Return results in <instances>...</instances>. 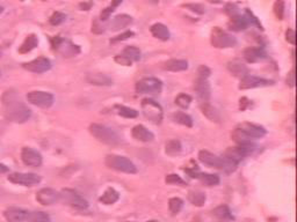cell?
Segmentation results:
<instances>
[{
  "label": "cell",
  "mask_w": 297,
  "mask_h": 222,
  "mask_svg": "<svg viewBox=\"0 0 297 222\" xmlns=\"http://www.w3.org/2000/svg\"><path fill=\"white\" fill-rule=\"evenodd\" d=\"M244 58L247 63H257L265 58V52L259 48H247L244 50Z\"/></svg>",
  "instance_id": "cell-26"
},
{
  "label": "cell",
  "mask_w": 297,
  "mask_h": 222,
  "mask_svg": "<svg viewBox=\"0 0 297 222\" xmlns=\"http://www.w3.org/2000/svg\"><path fill=\"white\" fill-rule=\"evenodd\" d=\"M122 2V0H113V2H112V5L114 6V7H118L119 5H120Z\"/></svg>",
  "instance_id": "cell-52"
},
{
  "label": "cell",
  "mask_w": 297,
  "mask_h": 222,
  "mask_svg": "<svg viewBox=\"0 0 297 222\" xmlns=\"http://www.w3.org/2000/svg\"><path fill=\"white\" fill-rule=\"evenodd\" d=\"M210 1H219V0H210Z\"/></svg>",
  "instance_id": "cell-55"
},
{
  "label": "cell",
  "mask_w": 297,
  "mask_h": 222,
  "mask_svg": "<svg viewBox=\"0 0 297 222\" xmlns=\"http://www.w3.org/2000/svg\"><path fill=\"white\" fill-rule=\"evenodd\" d=\"M39 44V39L35 35H29L27 36L26 39L23 41V43L21 44V47L19 49L20 53H28L29 51H32L33 49H35Z\"/></svg>",
  "instance_id": "cell-28"
},
{
  "label": "cell",
  "mask_w": 297,
  "mask_h": 222,
  "mask_svg": "<svg viewBox=\"0 0 297 222\" xmlns=\"http://www.w3.org/2000/svg\"><path fill=\"white\" fill-rule=\"evenodd\" d=\"M165 182H166L167 184H171V185H186L185 181H183L180 176H178L176 174L167 175L166 177H165Z\"/></svg>",
  "instance_id": "cell-42"
},
{
  "label": "cell",
  "mask_w": 297,
  "mask_h": 222,
  "mask_svg": "<svg viewBox=\"0 0 297 222\" xmlns=\"http://www.w3.org/2000/svg\"><path fill=\"white\" fill-rule=\"evenodd\" d=\"M2 11H4V8H2V6H0V14L2 13Z\"/></svg>",
  "instance_id": "cell-53"
},
{
  "label": "cell",
  "mask_w": 297,
  "mask_h": 222,
  "mask_svg": "<svg viewBox=\"0 0 297 222\" xmlns=\"http://www.w3.org/2000/svg\"><path fill=\"white\" fill-rule=\"evenodd\" d=\"M8 181L13 184L23 185V187H33L41 182V176L33 172H13L8 176Z\"/></svg>",
  "instance_id": "cell-10"
},
{
  "label": "cell",
  "mask_w": 297,
  "mask_h": 222,
  "mask_svg": "<svg viewBox=\"0 0 297 222\" xmlns=\"http://www.w3.org/2000/svg\"><path fill=\"white\" fill-rule=\"evenodd\" d=\"M115 8H116V7H114V6L110 5V6H108V7H107V8H105V10H102V12H101V14H100V20H101V21L108 20V19H109V17H110V14H112L113 12L115 11Z\"/></svg>",
  "instance_id": "cell-44"
},
{
  "label": "cell",
  "mask_w": 297,
  "mask_h": 222,
  "mask_svg": "<svg viewBox=\"0 0 297 222\" xmlns=\"http://www.w3.org/2000/svg\"><path fill=\"white\" fill-rule=\"evenodd\" d=\"M1 54H2V52H1V51H0V58H1Z\"/></svg>",
  "instance_id": "cell-56"
},
{
  "label": "cell",
  "mask_w": 297,
  "mask_h": 222,
  "mask_svg": "<svg viewBox=\"0 0 297 222\" xmlns=\"http://www.w3.org/2000/svg\"><path fill=\"white\" fill-rule=\"evenodd\" d=\"M142 111L144 117L154 124H160L163 120V108L160 104L151 99H144L142 101Z\"/></svg>",
  "instance_id": "cell-5"
},
{
  "label": "cell",
  "mask_w": 297,
  "mask_h": 222,
  "mask_svg": "<svg viewBox=\"0 0 297 222\" xmlns=\"http://www.w3.org/2000/svg\"><path fill=\"white\" fill-rule=\"evenodd\" d=\"M183 206V200L178 198V197H174V198H171L168 200V209L170 212L172 213L173 215H176L182 209Z\"/></svg>",
  "instance_id": "cell-38"
},
{
  "label": "cell",
  "mask_w": 297,
  "mask_h": 222,
  "mask_svg": "<svg viewBox=\"0 0 297 222\" xmlns=\"http://www.w3.org/2000/svg\"><path fill=\"white\" fill-rule=\"evenodd\" d=\"M5 116L8 120L14 123H24L32 116V111L26 104L13 95V93L6 92L2 97Z\"/></svg>",
  "instance_id": "cell-1"
},
{
  "label": "cell",
  "mask_w": 297,
  "mask_h": 222,
  "mask_svg": "<svg viewBox=\"0 0 297 222\" xmlns=\"http://www.w3.org/2000/svg\"><path fill=\"white\" fill-rule=\"evenodd\" d=\"M225 12L229 15H230V17H235V15L238 14V8L236 7L235 5L228 4V5H226V7H225Z\"/></svg>",
  "instance_id": "cell-49"
},
{
  "label": "cell",
  "mask_w": 297,
  "mask_h": 222,
  "mask_svg": "<svg viewBox=\"0 0 297 222\" xmlns=\"http://www.w3.org/2000/svg\"><path fill=\"white\" fill-rule=\"evenodd\" d=\"M194 90H195V93H197L198 99V101H200L201 104H203V103H209L211 89H210L209 82H208L207 79L198 78V80L195 81V85H194Z\"/></svg>",
  "instance_id": "cell-14"
},
{
  "label": "cell",
  "mask_w": 297,
  "mask_h": 222,
  "mask_svg": "<svg viewBox=\"0 0 297 222\" xmlns=\"http://www.w3.org/2000/svg\"><path fill=\"white\" fill-rule=\"evenodd\" d=\"M131 22H133V17L127 14H120L112 20V22L109 24V28L113 32H116V30L123 29L125 27H128Z\"/></svg>",
  "instance_id": "cell-21"
},
{
  "label": "cell",
  "mask_w": 297,
  "mask_h": 222,
  "mask_svg": "<svg viewBox=\"0 0 297 222\" xmlns=\"http://www.w3.org/2000/svg\"><path fill=\"white\" fill-rule=\"evenodd\" d=\"M65 20H66L65 14L62 13V12H55V13L50 17V19H49V22L53 24V26H58V24L63 23Z\"/></svg>",
  "instance_id": "cell-40"
},
{
  "label": "cell",
  "mask_w": 297,
  "mask_h": 222,
  "mask_svg": "<svg viewBox=\"0 0 297 222\" xmlns=\"http://www.w3.org/2000/svg\"><path fill=\"white\" fill-rule=\"evenodd\" d=\"M211 44L218 49L234 48L235 45L237 44V39L232 35L224 32V30L216 27V28H214L213 32H211Z\"/></svg>",
  "instance_id": "cell-7"
},
{
  "label": "cell",
  "mask_w": 297,
  "mask_h": 222,
  "mask_svg": "<svg viewBox=\"0 0 297 222\" xmlns=\"http://www.w3.org/2000/svg\"><path fill=\"white\" fill-rule=\"evenodd\" d=\"M106 166L110 169H114L116 171L125 172V174H136L137 168L136 166L131 162L127 157L121 156V155L109 154L106 156Z\"/></svg>",
  "instance_id": "cell-4"
},
{
  "label": "cell",
  "mask_w": 297,
  "mask_h": 222,
  "mask_svg": "<svg viewBox=\"0 0 297 222\" xmlns=\"http://www.w3.org/2000/svg\"><path fill=\"white\" fill-rule=\"evenodd\" d=\"M163 89V82L157 78H144L136 84L139 94H159Z\"/></svg>",
  "instance_id": "cell-9"
},
{
  "label": "cell",
  "mask_w": 297,
  "mask_h": 222,
  "mask_svg": "<svg viewBox=\"0 0 297 222\" xmlns=\"http://www.w3.org/2000/svg\"><path fill=\"white\" fill-rule=\"evenodd\" d=\"M213 214L215 215L216 218L220 219V220H234L230 208L226 205H220L218 207H216L213 211Z\"/></svg>",
  "instance_id": "cell-31"
},
{
  "label": "cell",
  "mask_w": 297,
  "mask_h": 222,
  "mask_svg": "<svg viewBox=\"0 0 297 222\" xmlns=\"http://www.w3.org/2000/svg\"><path fill=\"white\" fill-rule=\"evenodd\" d=\"M51 43H53V48L55 50L64 57H72L80 52V49H79L78 45H75L67 39L60 38L59 36L51 39Z\"/></svg>",
  "instance_id": "cell-8"
},
{
  "label": "cell",
  "mask_w": 297,
  "mask_h": 222,
  "mask_svg": "<svg viewBox=\"0 0 297 222\" xmlns=\"http://www.w3.org/2000/svg\"><path fill=\"white\" fill-rule=\"evenodd\" d=\"M8 172V167H6L5 164H0V174H5Z\"/></svg>",
  "instance_id": "cell-51"
},
{
  "label": "cell",
  "mask_w": 297,
  "mask_h": 222,
  "mask_svg": "<svg viewBox=\"0 0 297 222\" xmlns=\"http://www.w3.org/2000/svg\"><path fill=\"white\" fill-rule=\"evenodd\" d=\"M28 213L26 209L20 207H8L4 211V218L8 222H23L27 220Z\"/></svg>",
  "instance_id": "cell-18"
},
{
  "label": "cell",
  "mask_w": 297,
  "mask_h": 222,
  "mask_svg": "<svg viewBox=\"0 0 297 222\" xmlns=\"http://www.w3.org/2000/svg\"><path fill=\"white\" fill-rule=\"evenodd\" d=\"M198 179H200V181L203 183L204 185H207V187H215L219 183V177L217 175L214 174H202V172H198Z\"/></svg>",
  "instance_id": "cell-32"
},
{
  "label": "cell",
  "mask_w": 297,
  "mask_h": 222,
  "mask_svg": "<svg viewBox=\"0 0 297 222\" xmlns=\"http://www.w3.org/2000/svg\"><path fill=\"white\" fill-rule=\"evenodd\" d=\"M274 82L272 80H267V79L254 77V75H245L244 78H241L240 84H239V89H252V88H259V87H267L272 86Z\"/></svg>",
  "instance_id": "cell-13"
},
{
  "label": "cell",
  "mask_w": 297,
  "mask_h": 222,
  "mask_svg": "<svg viewBox=\"0 0 297 222\" xmlns=\"http://www.w3.org/2000/svg\"><path fill=\"white\" fill-rule=\"evenodd\" d=\"M273 8H274L275 17H277L278 20H282L283 15H284V2H283V0H277Z\"/></svg>",
  "instance_id": "cell-41"
},
{
  "label": "cell",
  "mask_w": 297,
  "mask_h": 222,
  "mask_svg": "<svg viewBox=\"0 0 297 222\" xmlns=\"http://www.w3.org/2000/svg\"><path fill=\"white\" fill-rule=\"evenodd\" d=\"M186 8H188V10H191L192 12H195V13L198 14H203L204 12H206V7H204L203 5L200 4H188L185 5Z\"/></svg>",
  "instance_id": "cell-43"
},
{
  "label": "cell",
  "mask_w": 297,
  "mask_h": 222,
  "mask_svg": "<svg viewBox=\"0 0 297 222\" xmlns=\"http://www.w3.org/2000/svg\"><path fill=\"white\" fill-rule=\"evenodd\" d=\"M172 118L176 123L180 124V125L187 126V127L193 126L192 117L188 116V115L185 114V112H176V114L172 116Z\"/></svg>",
  "instance_id": "cell-36"
},
{
  "label": "cell",
  "mask_w": 297,
  "mask_h": 222,
  "mask_svg": "<svg viewBox=\"0 0 297 222\" xmlns=\"http://www.w3.org/2000/svg\"><path fill=\"white\" fill-rule=\"evenodd\" d=\"M238 129H239L250 140H252V139H260L266 136V130L264 127L256 125V124L252 123H241L240 125L238 126Z\"/></svg>",
  "instance_id": "cell-17"
},
{
  "label": "cell",
  "mask_w": 297,
  "mask_h": 222,
  "mask_svg": "<svg viewBox=\"0 0 297 222\" xmlns=\"http://www.w3.org/2000/svg\"><path fill=\"white\" fill-rule=\"evenodd\" d=\"M206 194H204L202 191H191L188 193V200L193 204L194 206H198V207H201V206L204 205L206 203Z\"/></svg>",
  "instance_id": "cell-29"
},
{
  "label": "cell",
  "mask_w": 297,
  "mask_h": 222,
  "mask_svg": "<svg viewBox=\"0 0 297 222\" xmlns=\"http://www.w3.org/2000/svg\"><path fill=\"white\" fill-rule=\"evenodd\" d=\"M150 32L154 35V37L160 39V41H168L171 37L170 30H168L167 27L163 23L152 24L151 28H150Z\"/></svg>",
  "instance_id": "cell-22"
},
{
  "label": "cell",
  "mask_w": 297,
  "mask_h": 222,
  "mask_svg": "<svg viewBox=\"0 0 297 222\" xmlns=\"http://www.w3.org/2000/svg\"><path fill=\"white\" fill-rule=\"evenodd\" d=\"M295 30L294 29H288L287 32H286V39L288 42H289L290 44H293V45H295V43H296V39H295Z\"/></svg>",
  "instance_id": "cell-47"
},
{
  "label": "cell",
  "mask_w": 297,
  "mask_h": 222,
  "mask_svg": "<svg viewBox=\"0 0 297 222\" xmlns=\"http://www.w3.org/2000/svg\"><path fill=\"white\" fill-rule=\"evenodd\" d=\"M131 135L136 140L142 141V142H150L155 139L154 133L150 132L145 126L143 125H136L131 131Z\"/></svg>",
  "instance_id": "cell-19"
},
{
  "label": "cell",
  "mask_w": 297,
  "mask_h": 222,
  "mask_svg": "<svg viewBox=\"0 0 297 222\" xmlns=\"http://www.w3.org/2000/svg\"><path fill=\"white\" fill-rule=\"evenodd\" d=\"M164 69L171 72H181L188 68V63L183 59H171L164 63Z\"/></svg>",
  "instance_id": "cell-25"
},
{
  "label": "cell",
  "mask_w": 297,
  "mask_h": 222,
  "mask_svg": "<svg viewBox=\"0 0 297 222\" xmlns=\"http://www.w3.org/2000/svg\"><path fill=\"white\" fill-rule=\"evenodd\" d=\"M228 69L230 71L231 74L240 79L249 74V68H246V65H244L243 63L239 62V60H232V62L229 63Z\"/></svg>",
  "instance_id": "cell-23"
},
{
  "label": "cell",
  "mask_w": 297,
  "mask_h": 222,
  "mask_svg": "<svg viewBox=\"0 0 297 222\" xmlns=\"http://www.w3.org/2000/svg\"><path fill=\"white\" fill-rule=\"evenodd\" d=\"M198 78L208 79V78H209V75H210V69L208 68L207 66L202 65V66H200V68H198Z\"/></svg>",
  "instance_id": "cell-46"
},
{
  "label": "cell",
  "mask_w": 297,
  "mask_h": 222,
  "mask_svg": "<svg viewBox=\"0 0 297 222\" xmlns=\"http://www.w3.org/2000/svg\"><path fill=\"white\" fill-rule=\"evenodd\" d=\"M87 81L94 86H112L113 80L108 75L102 74V73H90L87 75Z\"/></svg>",
  "instance_id": "cell-20"
},
{
  "label": "cell",
  "mask_w": 297,
  "mask_h": 222,
  "mask_svg": "<svg viewBox=\"0 0 297 222\" xmlns=\"http://www.w3.org/2000/svg\"><path fill=\"white\" fill-rule=\"evenodd\" d=\"M148 222H159L158 220H150V221H148Z\"/></svg>",
  "instance_id": "cell-54"
},
{
  "label": "cell",
  "mask_w": 297,
  "mask_h": 222,
  "mask_svg": "<svg viewBox=\"0 0 297 222\" xmlns=\"http://www.w3.org/2000/svg\"><path fill=\"white\" fill-rule=\"evenodd\" d=\"M21 160L28 167H40L42 164V155L30 147H24L21 151Z\"/></svg>",
  "instance_id": "cell-16"
},
{
  "label": "cell",
  "mask_w": 297,
  "mask_h": 222,
  "mask_svg": "<svg viewBox=\"0 0 297 222\" xmlns=\"http://www.w3.org/2000/svg\"><path fill=\"white\" fill-rule=\"evenodd\" d=\"M23 68L27 69V71L33 72V73H44L49 71L51 68V63L50 60L45 57H40V58H36L32 60V62L23 64Z\"/></svg>",
  "instance_id": "cell-15"
},
{
  "label": "cell",
  "mask_w": 297,
  "mask_h": 222,
  "mask_svg": "<svg viewBox=\"0 0 297 222\" xmlns=\"http://www.w3.org/2000/svg\"><path fill=\"white\" fill-rule=\"evenodd\" d=\"M114 109H115L116 114L120 115V116L124 117V118H136L137 116H139V112L135 110V109L128 108V106L115 105Z\"/></svg>",
  "instance_id": "cell-34"
},
{
  "label": "cell",
  "mask_w": 297,
  "mask_h": 222,
  "mask_svg": "<svg viewBox=\"0 0 297 222\" xmlns=\"http://www.w3.org/2000/svg\"><path fill=\"white\" fill-rule=\"evenodd\" d=\"M131 36H134V33L133 32H125L123 33V34L116 36V37H114L112 39V43H115V42H120V41H124V39H128L129 37H131Z\"/></svg>",
  "instance_id": "cell-45"
},
{
  "label": "cell",
  "mask_w": 297,
  "mask_h": 222,
  "mask_svg": "<svg viewBox=\"0 0 297 222\" xmlns=\"http://www.w3.org/2000/svg\"><path fill=\"white\" fill-rule=\"evenodd\" d=\"M27 100L40 108H50L54 104V95L47 92H30L27 94Z\"/></svg>",
  "instance_id": "cell-11"
},
{
  "label": "cell",
  "mask_w": 297,
  "mask_h": 222,
  "mask_svg": "<svg viewBox=\"0 0 297 222\" xmlns=\"http://www.w3.org/2000/svg\"><path fill=\"white\" fill-rule=\"evenodd\" d=\"M192 103V97L187 95V94H180L177 96L176 99V104L180 106L181 109H187Z\"/></svg>",
  "instance_id": "cell-39"
},
{
  "label": "cell",
  "mask_w": 297,
  "mask_h": 222,
  "mask_svg": "<svg viewBox=\"0 0 297 222\" xmlns=\"http://www.w3.org/2000/svg\"><path fill=\"white\" fill-rule=\"evenodd\" d=\"M180 151H181V144H180L179 140L173 139V140L166 142V146H165V152H166V154L177 155L180 153Z\"/></svg>",
  "instance_id": "cell-37"
},
{
  "label": "cell",
  "mask_w": 297,
  "mask_h": 222,
  "mask_svg": "<svg viewBox=\"0 0 297 222\" xmlns=\"http://www.w3.org/2000/svg\"><path fill=\"white\" fill-rule=\"evenodd\" d=\"M115 62L120 64V65H124V66H131V64H133V62H130L129 59L125 58V57L122 56V54H119V56L115 57Z\"/></svg>",
  "instance_id": "cell-48"
},
{
  "label": "cell",
  "mask_w": 297,
  "mask_h": 222,
  "mask_svg": "<svg viewBox=\"0 0 297 222\" xmlns=\"http://www.w3.org/2000/svg\"><path fill=\"white\" fill-rule=\"evenodd\" d=\"M198 160L206 166H209L211 168H216L226 172V174H231L237 169L238 163L235 162L234 160L229 159L225 155L223 157L217 156V155L210 153L208 151H201L198 153Z\"/></svg>",
  "instance_id": "cell-2"
},
{
  "label": "cell",
  "mask_w": 297,
  "mask_h": 222,
  "mask_svg": "<svg viewBox=\"0 0 297 222\" xmlns=\"http://www.w3.org/2000/svg\"><path fill=\"white\" fill-rule=\"evenodd\" d=\"M90 133L98 141L102 142L106 145H118L121 142V138L114 130L110 127H107L101 124H91L90 125Z\"/></svg>",
  "instance_id": "cell-3"
},
{
  "label": "cell",
  "mask_w": 297,
  "mask_h": 222,
  "mask_svg": "<svg viewBox=\"0 0 297 222\" xmlns=\"http://www.w3.org/2000/svg\"><path fill=\"white\" fill-rule=\"evenodd\" d=\"M36 200L43 206H50L58 203L60 200V194L58 191L50 188H44L38 191L36 193Z\"/></svg>",
  "instance_id": "cell-12"
},
{
  "label": "cell",
  "mask_w": 297,
  "mask_h": 222,
  "mask_svg": "<svg viewBox=\"0 0 297 222\" xmlns=\"http://www.w3.org/2000/svg\"><path fill=\"white\" fill-rule=\"evenodd\" d=\"M0 78H1V72H0Z\"/></svg>",
  "instance_id": "cell-57"
},
{
  "label": "cell",
  "mask_w": 297,
  "mask_h": 222,
  "mask_svg": "<svg viewBox=\"0 0 297 222\" xmlns=\"http://www.w3.org/2000/svg\"><path fill=\"white\" fill-rule=\"evenodd\" d=\"M287 82H288V85H289L290 87L295 86V71H294V69H292L289 74H288Z\"/></svg>",
  "instance_id": "cell-50"
},
{
  "label": "cell",
  "mask_w": 297,
  "mask_h": 222,
  "mask_svg": "<svg viewBox=\"0 0 297 222\" xmlns=\"http://www.w3.org/2000/svg\"><path fill=\"white\" fill-rule=\"evenodd\" d=\"M119 199H120V193H119L115 188H108L105 192H103L102 196L100 197L99 200L103 205H113V204H115Z\"/></svg>",
  "instance_id": "cell-27"
},
{
  "label": "cell",
  "mask_w": 297,
  "mask_h": 222,
  "mask_svg": "<svg viewBox=\"0 0 297 222\" xmlns=\"http://www.w3.org/2000/svg\"><path fill=\"white\" fill-rule=\"evenodd\" d=\"M60 194V200L64 204H66L70 207L76 208V209H86L88 207V202L84 197H81L80 194L76 192L75 190L71 188H64L59 192Z\"/></svg>",
  "instance_id": "cell-6"
},
{
  "label": "cell",
  "mask_w": 297,
  "mask_h": 222,
  "mask_svg": "<svg viewBox=\"0 0 297 222\" xmlns=\"http://www.w3.org/2000/svg\"><path fill=\"white\" fill-rule=\"evenodd\" d=\"M121 54L129 59L130 62H139L140 59V50L136 47H127Z\"/></svg>",
  "instance_id": "cell-35"
},
{
  "label": "cell",
  "mask_w": 297,
  "mask_h": 222,
  "mask_svg": "<svg viewBox=\"0 0 297 222\" xmlns=\"http://www.w3.org/2000/svg\"><path fill=\"white\" fill-rule=\"evenodd\" d=\"M28 222H51L50 217L45 212L42 211H34L29 212L27 217Z\"/></svg>",
  "instance_id": "cell-33"
},
{
  "label": "cell",
  "mask_w": 297,
  "mask_h": 222,
  "mask_svg": "<svg viewBox=\"0 0 297 222\" xmlns=\"http://www.w3.org/2000/svg\"><path fill=\"white\" fill-rule=\"evenodd\" d=\"M201 110L203 112L204 116L209 118L210 120L219 121L220 117L218 111H217L214 106H211L210 103H203V104H201Z\"/></svg>",
  "instance_id": "cell-30"
},
{
  "label": "cell",
  "mask_w": 297,
  "mask_h": 222,
  "mask_svg": "<svg viewBox=\"0 0 297 222\" xmlns=\"http://www.w3.org/2000/svg\"><path fill=\"white\" fill-rule=\"evenodd\" d=\"M247 26H249V22H247L245 15L237 14L235 17H231L230 21H229V28L234 32H241V30L246 29Z\"/></svg>",
  "instance_id": "cell-24"
}]
</instances>
